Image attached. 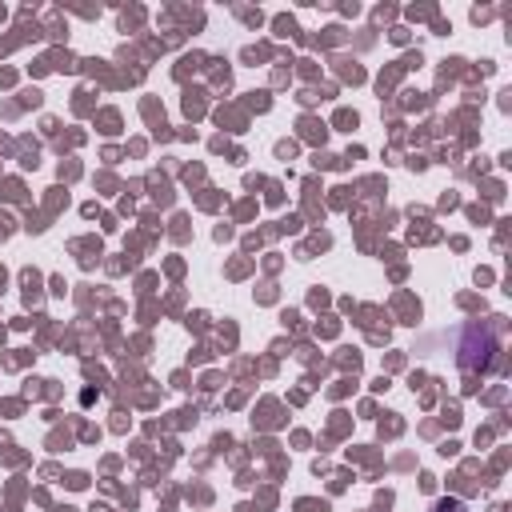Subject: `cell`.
<instances>
[{
  "label": "cell",
  "instance_id": "6da1fadb",
  "mask_svg": "<svg viewBox=\"0 0 512 512\" xmlns=\"http://www.w3.org/2000/svg\"><path fill=\"white\" fill-rule=\"evenodd\" d=\"M456 360L464 368V376H488L500 360V336H496V324H468L460 332V348H456Z\"/></svg>",
  "mask_w": 512,
  "mask_h": 512
},
{
  "label": "cell",
  "instance_id": "7a4b0ae2",
  "mask_svg": "<svg viewBox=\"0 0 512 512\" xmlns=\"http://www.w3.org/2000/svg\"><path fill=\"white\" fill-rule=\"evenodd\" d=\"M432 512H468V508H464V500L444 496V500H436V504H432Z\"/></svg>",
  "mask_w": 512,
  "mask_h": 512
}]
</instances>
